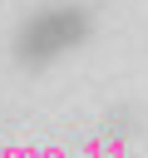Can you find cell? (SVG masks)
I'll list each match as a JSON object with an SVG mask.
<instances>
[{
  "label": "cell",
  "mask_w": 148,
  "mask_h": 158,
  "mask_svg": "<svg viewBox=\"0 0 148 158\" xmlns=\"http://www.w3.org/2000/svg\"><path fill=\"white\" fill-rule=\"evenodd\" d=\"M89 35H94V15L84 5L54 0V5H39L25 15V25L15 30V54H20V64L44 69V64H59L64 54H74Z\"/></svg>",
  "instance_id": "6da1fadb"
}]
</instances>
